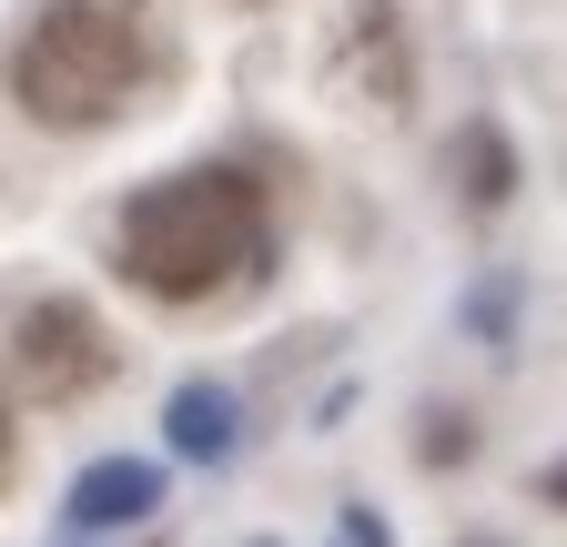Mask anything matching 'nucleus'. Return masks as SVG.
<instances>
[{"instance_id": "f257e3e1", "label": "nucleus", "mask_w": 567, "mask_h": 547, "mask_svg": "<svg viewBox=\"0 0 567 547\" xmlns=\"http://www.w3.org/2000/svg\"><path fill=\"white\" fill-rule=\"evenodd\" d=\"M122 274L153 305H224L264 274V193L244 173H173L122 203Z\"/></svg>"}, {"instance_id": "f03ea898", "label": "nucleus", "mask_w": 567, "mask_h": 547, "mask_svg": "<svg viewBox=\"0 0 567 547\" xmlns=\"http://www.w3.org/2000/svg\"><path fill=\"white\" fill-rule=\"evenodd\" d=\"M142 82V41L132 21H112L102 0H41L11 41V102L41 122V132H82V122H112Z\"/></svg>"}, {"instance_id": "7ed1b4c3", "label": "nucleus", "mask_w": 567, "mask_h": 547, "mask_svg": "<svg viewBox=\"0 0 567 547\" xmlns=\"http://www.w3.org/2000/svg\"><path fill=\"white\" fill-rule=\"evenodd\" d=\"M112 375V334L92 324V305L71 295H41L11 314V395L21 405H71Z\"/></svg>"}, {"instance_id": "20e7f679", "label": "nucleus", "mask_w": 567, "mask_h": 547, "mask_svg": "<svg viewBox=\"0 0 567 547\" xmlns=\"http://www.w3.org/2000/svg\"><path fill=\"white\" fill-rule=\"evenodd\" d=\"M334 82L354 102H375V112L415 102V41H405L395 0H344V21H334Z\"/></svg>"}, {"instance_id": "39448f33", "label": "nucleus", "mask_w": 567, "mask_h": 547, "mask_svg": "<svg viewBox=\"0 0 567 547\" xmlns=\"http://www.w3.org/2000/svg\"><path fill=\"white\" fill-rule=\"evenodd\" d=\"M163 507V466L153 456H102L71 476V497H61V527H82V537H112V527H142Z\"/></svg>"}, {"instance_id": "423d86ee", "label": "nucleus", "mask_w": 567, "mask_h": 547, "mask_svg": "<svg viewBox=\"0 0 567 547\" xmlns=\"http://www.w3.org/2000/svg\"><path fill=\"white\" fill-rule=\"evenodd\" d=\"M163 426H173V446H183L193 466H224V456H234V395H224V385H183Z\"/></svg>"}, {"instance_id": "0eeeda50", "label": "nucleus", "mask_w": 567, "mask_h": 547, "mask_svg": "<svg viewBox=\"0 0 567 547\" xmlns=\"http://www.w3.org/2000/svg\"><path fill=\"white\" fill-rule=\"evenodd\" d=\"M456 183H466L476 214H496V203L517 193V163H507V132H496V122H466L456 132Z\"/></svg>"}, {"instance_id": "6e6552de", "label": "nucleus", "mask_w": 567, "mask_h": 547, "mask_svg": "<svg viewBox=\"0 0 567 547\" xmlns=\"http://www.w3.org/2000/svg\"><path fill=\"white\" fill-rule=\"evenodd\" d=\"M466 446H476V436H466V416H425V436H415V456H425V466H466Z\"/></svg>"}, {"instance_id": "1a4fd4ad", "label": "nucleus", "mask_w": 567, "mask_h": 547, "mask_svg": "<svg viewBox=\"0 0 567 547\" xmlns=\"http://www.w3.org/2000/svg\"><path fill=\"white\" fill-rule=\"evenodd\" d=\"M537 497H547V507H567V466H547V487H537Z\"/></svg>"}]
</instances>
